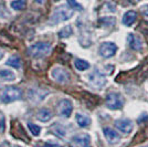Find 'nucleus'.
Here are the masks:
<instances>
[{"label": "nucleus", "instance_id": "obj_28", "mask_svg": "<svg viewBox=\"0 0 148 147\" xmlns=\"http://www.w3.org/2000/svg\"><path fill=\"white\" fill-rule=\"evenodd\" d=\"M5 126H6V122H5V116L0 113V132L5 131Z\"/></svg>", "mask_w": 148, "mask_h": 147}, {"label": "nucleus", "instance_id": "obj_11", "mask_svg": "<svg viewBox=\"0 0 148 147\" xmlns=\"http://www.w3.org/2000/svg\"><path fill=\"white\" fill-rule=\"evenodd\" d=\"M103 133L106 138V141L108 142L110 144L114 145V144H117L118 142L121 141V136L118 134L115 129L111 128V127H104L103 128Z\"/></svg>", "mask_w": 148, "mask_h": 147}, {"label": "nucleus", "instance_id": "obj_31", "mask_svg": "<svg viewBox=\"0 0 148 147\" xmlns=\"http://www.w3.org/2000/svg\"><path fill=\"white\" fill-rule=\"evenodd\" d=\"M36 2H37V3H40V5H42V3L44 2V0H36Z\"/></svg>", "mask_w": 148, "mask_h": 147}, {"label": "nucleus", "instance_id": "obj_18", "mask_svg": "<svg viewBox=\"0 0 148 147\" xmlns=\"http://www.w3.org/2000/svg\"><path fill=\"white\" fill-rule=\"evenodd\" d=\"M74 65H75L77 71H86L90 67V63L85 60H82V59H75Z\"/></svg>", "mask_w": 148, "mask_h": 147}, {"label": "nucleus", "instance_id": "obj_27", "mask_svg": "<svg viewBox=\"0 0 148 147\" xmlns=\"http://www.w3.org/2000/svg\"><path fill=\"white\" fill-rule=\"evenodd\" d=\"M9 17V11L7 10L5 5H0V18H8Z\"/></svg>", "mask_w": 148, "mask_h": 147}, {"label": "nucleus", "instance_id": "obj_14", "mask_svg": "<svg viewBox=\"0 0 148 147\" xmlns=\"http://www.w3.org/2000/svg\"><path fill=\"white\" fill-rule=\"evenodd\" d=\"M136 19H137V13H136V11H134V10H130V11H127V12L123 16L122 22H123L125 25L130 27V25L136 21Z\"/></svg>", "mask_w": 148, "mask_h": 147}, {"label": "nucleus", "instance_id": "obj_22", "mask_svg": "<svg viewBox=\"0 0 148 147\" xmlns=\"http://www.w3.org/2000/svg\"><path fill=\"white\" fill-rule=\"evenodd\" d=\"M53 128H56L54 129V134H56L58 136H60V137H63V136L66 135V129H65V127L60 125V124H54L53 125Z\"/></svg>", "mask_w": 148, "mask_h": 147}, {"label": "nucleus", "instance_id": "obj_23", "mask_svg": "<svg viewBox=\"0 0 148 147\" xmlns=\"http://www.w3.org/2000/svg\"><path fill=\"white\" fill-rule=\"evenodd\" d=\"M99 22L102 23V25H104V27H112V25H115L116 19L114 18V17H106V18L99 19Z\"/></svg>", "mask_w": 148, "mask_h": 147}, {"label": "nucleus", "instance_id": "obj_7", "mask_svg": "<svg viewBox=\"0 0 148 147\" xmlns=\"http://www.w3.org/2000/svg\"><path fill=\"white\" fill-rule=\"evenodd\" d=\"M117 45L114 42H103L99 48V53L104 59H110L116 54Z\"/></svg>", "mask_w": 148, "mask_h": 147}, {"label": "nucleus", "instance_id": "obj_13", "mask_svg": "<svg viewBox=\"0 0 148 147\" xmlns=\"http://www.w3.org/2000/svg\"><path fill=\"white\" fill-rule=\"evenodd\" d=\"M127 39H128V44L132 50L140 51L143 49V41L138 36H136L134 33H130Z\"/></svg>", "mask_w": 148, "mask_h": 147}, {"label": "nucleus", "instance_id": "obj_1", "mask_svg": "<svg viewBox=\"0 0 148 147\" xmlns=\"http://www.w3.org/2000/svg\"><path fill=\"white\" fill-rule=\"evenodd\" d=\"M74 10L71 7L68 6H59L54 9V11L51 14V18H50V25H58L60 22H64L69 19H71L73 17Z\"/></svg>", "mask_w": 148, "mask_h": 147}, {"label": "nucleus", "instance_id": "obj_3", "mask_svg": "<svg viewBox=\"0 0 148 147\" xmlns=\"http://www.w3.org/2000/svg\"><path fill=\"white\" fill-rule=\"evenodd\" d=\"M22 98V91L17 86H8L3 90V92L0 96V102L9 104L14 101H18Z\"/></svg>", "mask_w": 148, "mask_h": 147}, {"label": "nucleus", "instance_id": "obj_30", "mask_svg": "<svg viewBox=\"0 0 148 147\" xmlns=\"http://www.w3.org/2000/svg\"><path fill=\"white\" fill-rule=\"evenodd\" d=\"M44 147H61L60 145H56V144H52V143H48V144H45Z\"/></svg>", "mask_w": 148, "mask_h": 147}, {"label": "nucleus", "instance_id": "obj_17", "mask_svg": "<svg viewBox=\"0 0 148 147\" xmlns=\"http://www.w3.org/2000/svg\"><path fill=\"white\" fill-rule=\"evenodd\" d=\"M0 79H1V80H3V81L11 82V81L16 80V74L13 73L11 70L2 69V70H0Z\"/></svg>", "mask_w": 148, "mask_h": 147}, {"label": "nucleus", "instance_id": "obj_19", "mask_svg": "<svg viewBox=\"0 0 148 147\" xmlns=\"http://www.w3.org/2000/svg\"><path fill=\"white\" fill-rule=\"evenodd\" d=\"M7 64L10 65V67H14V69H20V67H21V61H20L18 55H12V56H10L8 59Z\"/></svg>", "mask_w": 148, "mask_h": 147}, {"label": "nucleus", "instance_id": "obj_12", "mask_svg": "<svg viewBox=\"0 0 148 147\" xmlns=\"http://www.w3.org/2000/svg\"><path fill=\"white\" fill-rule=\"evenodd\" d=\"M47 95H49V92L48 91H44V90H41V89H32V90H29V98L33 102H40L42 101Z\"/></svg>", "mask_w": 148, "mask_h": 147}, {"label": "nucleus", "instance_id": "obj_6", "mask_svg": "<svg viewBox=\"0 0 148 147\" xmlns=\"http://www.w3.org/2000/svg\"><path fill=\"white\" fill-rule=\"evenodd\" d=\"M56 111H58V114L62 117L68 118V117L71 116V114L73 112V104H72L71 100H69V98H63V100H61L58 103Z\"/></svg>", "mask_w": 148, "mask_h": 147}, {"label": "nucleus", "instance_id": "obj_5", "mask_svg": "<svg viewBox=\"0 0 148 147\" xmlns=\"http://www.w3.org/2000/svg\"><path fill=\"white\" fill-rule=\"evenodd\" d=\"M51 78L53 80L58 82V83H61V84H65L70 82L71 79V75L69 73L68 70H65L64 67H56L51 70Z\"/></svg>", "mask_w": 148, "mask_h": 147}, {"label": "nucleus", "instance_id": "obj_36", "mask_svg": "<svg viewBox=\"0 0 148 147\" xmlns=\"http://www.w3.org/2000/svg\"><path fill=\"white\" fill-rule=\"evenodd\" d=\"M65 147H69V146H65Z\"/></svg>", "mask_w": 148, "mask_h": 147}, {"label": "nucleus", "instance_id": "obj_35", "mask_svg": "<svg viewBox=\"0 0 148 147\" xmlns=\"http://www.w3.org/2000/svg\"><path fill=\"white\" fill-rule=\"evenodd\" d=\"M36 147H41V146H36Z\"/></svg>", "mask_w": 148, "mask_h": 147}, {"label": "nucleus", "instance_id": "obj_2", "mask_svg": "<svg viewBox=\"0 0 148 147\" xmlns=\"http://www.w3.org/2000/svg\"><path fill=\"white\" fill-rule=\"evenodd\" d=\"M52 50V45L49 42H37L29 47L28 49V54L31 58L34 59H40L43 58L45 55H48Z\"/></svg>", "mask_w": 148, "mask_h": 147}, {"label": "nucleus", "instance_id": "obj_21", "mask_svg": "<svg viewBox=\"0 0 148 147\" xmlns=\"http://www.w3.org/2000/svg\"><path fill=\"white\" fill-rule=\"evenodd\" d=\"M10 6L12 8L13 10H23L27 6V3H25V0H13L12 2L10 3Z\"/></svg>", "mask_w": 148, "mask_h": 147}, {"label": "nucleus", "instance_id": "obj_9", "mask_svg": "<svg viewBox=\"0 0 148 147\" xmlns=\"http://www.w3.org/2000/svg\"><path fill=\"white\" fill-rule=\"evenodd\" d=\"M72 144L75 147H92L91 136L86 133H80L72 137Z\"/></svg>", "mask_w": 148, "mask_h": 147}, {"label": "nucleus", "instance_id": "obj_4", "mask_svg": "<svg viewBox=\"0 0 148 147\" xmlns=\"http://www.w3.org/2000/svg\"><path fill=\"white\" fill-rule=\"evenodd\" d=\"M125 104V98L122 94L115 92H111L106 95L105 105L110 110H121Z\"/></svg>", "mask_w": 148, "mask_h": 147}, {"label": "nucleus", "instance_id": "obj_16", "mask_svg": "<svg viewBox=\"0 0 148 147\" xmlns=\"http://www.w3.org/2000/svg\"><path fill=\"white\" fill-rule=\"evenodd\" d=\"M75 120H76L77 125L81 126V127H87V126L91 124V118L88 116H86V115H84V114L77 113V114L75 115Z\"/></svg>", "mask_w": 148, "mask_h": 147}, {"label": "nucleus", "instance_id": "obj_10", "mask_svg": "<svg viewBox=\"0 0 148 147\" xmlns=\"http://www.w3.org/2000/svg\"><path fill=\"white\" fill-rule=\"evenodd\" d=\"M115 126L123 134H130V132H132V129H133V127H134V124H133V122L130 120L122 118V120H117L115 122Z\"/></svg>", "mask_w": 148, "mask_h": 147}, {"label": "nucleus", "instance_id": "obj_8", "mask_svg": "<svg viewBox=\"0 0 148 147\" xmlns=\"http://www.w3.org/2000/svg\"><path fill=\"white\" fill-rule=\"evenodd\" d=\"M88 81L94 87L102 89L106 84V78L103 73H101L99 70H94L92 73L88 75Z\"/></svg>", "mask_w": 148, "mask_h": 147}, {"label": "nucleus", "instance_id": "obj_33", "mask_svg": "<svg viewBox=\"0 0 148 147\" xmlns=\"http://www.w3.org/2000/svg\"><path fill=\"white\" fill-rule=\"evenodd\" d=\"M13 147H21V146H17V145H16V146H13Z\"/></svg>", "mask_w": 148, "mask_h": 147}, {"label": "nucleus", "instance_id": "obj_25", "mask_svg": "<svg viewBox=\"0 0 148 147\" xmlns=\"http://www.w3.org/2000/svg\"><path fill=\"white\" fill-rule=\"evenodd\" d=\"M28 127L30 129V132L32 133V135H34V136H39L40 133H41V128L36 125V124H32V123H29L28 124Z\"/></svg>", "mask_w": 148, "mask_h": 147}, {"label": "nucleus", "instance_id": "obj_26", "mask_svg": "<svg viewBox=\"0 0 148 147\" xmlns=\"http://www.w3.org/2000/svg\"><path fill=\"white\" fill-rule=\"evenodd\" d=\"M68 3L69 6L71 7L73 10H82V6H81L80 3L76 1V0H68Z\"/></svg>", "mask_w": 148, "mask_h": 147}, {"label": "nucleus", "instance_id": "obj_29", "mask_svg": "<svg viewBox=\"0 0 148 147\" xmlns=\"http://www.w3.org/2000/svg\"><path fill=\"white\" fill-rule=\"evenodd\" d=\"M140 12L145 17H148V5H144L143 7H140Z\"/></svg>", "mask_w": 148, "mask_h": 147}, {"label": "nucleus", "instance_id": "obj_15", "mask_svg": "<svg viewBox=\"0 0 148 147\" xmlns=\"http://www.w3.org/2000/svg\"><path fill=\"white\" fill-rule=\"evenodd\" d=\"M52 117H53V113L49 109H41L37 114V118L42 123H47Z\"/></svg>", "mask_w": 148, "mask_h": 147}, {"label": "nucleus", "instance_id": "obj_24", "mask_svg": "<svg viewBox=\"0 0 148 147\" xmlns=\"http://www.w3.org/2000/svg\"><path fill=\"white\" fill-rule=\"evenodd\" d=\"M148 76V64H146L145 67H143L139 71V74H137V80L139 82H142L143 80H145Z\"/></svg>", "mask_w": 148, "mask_h": 147}, {"label": "nucleus", "instance_id": "obj_32", "mask_svg": "<svg viewBox=\"0 0 148 147\" xmlns=\"http://www.w3.org/2000/svg\"><path fill=\"white\" fill-rule=\"evenodd\" d=\"M3 55H5V53H3V52H2L1 50H0V60H1L2 58H3Z\"/></svg>", "mask_w": 148, "mask_h": 147}, {"label": "nucleus", "instance_id": "obj_20", "mask_svg": "<svg viewBox=\"0 0 148 147\" xmlns=\"http://www.w3.org/2000/svg\"><path fill=\"white\" fill-rule=\"evenodd\" d=\"M72 33H73L72 27L71 25H66V27H64L63 29L59 31V37L61 38V39H66V38L71 37Z\"/></svg>", "mask_w": 148, "mask_h": 147}, {"label": "nucleus", "instance_id": "obj_34", "mask_svg": "<svg viewBox=\"0 0 148 147\" xmlns=\"http://www.w3.org/2000/svg\"><path fill=\"white\" fill-rule=\"evenodd\" d=\"M143 147H148V146H143Z\"/></svg>", "mask_w": 148, "mask_h": 147}]
</instances>
